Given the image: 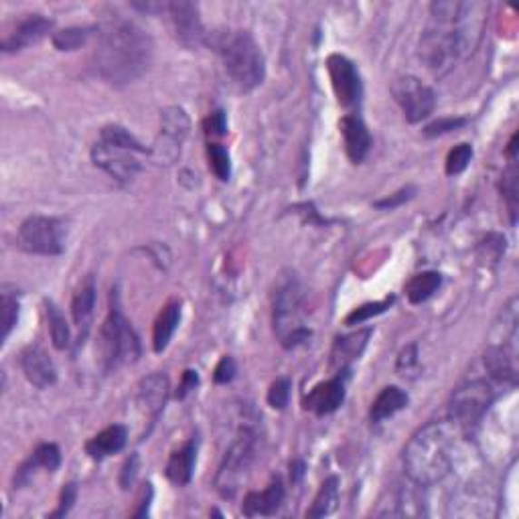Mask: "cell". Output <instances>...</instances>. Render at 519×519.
Listing matches in <instances>:
<instances>
[{"instance_id":"19","label":"cell","mask_w":519,"mask_h":519,"mask_svg":"<svg viewBox=\"0 0 519 519\" xmlns=\"http://www.w3.org/2000/svg\"><path fill=\"white\" fill-rule=\"evenodd\" d=\"M138 406L149 414L152 420L161 416L164 404L169 400V377L164 374H151L138 384Z\"/></svg>"},{"instance_id":"2","label":"cell","mask_w":519,"mask_h":519,"mask_svg":"<svg viewBox=\"0 0 519 519\" xmlns=\"http://www.w3.org/2000/svg\"><path fill=\"white\" fill-rule=\"evenodd\" d=\"M461 428L453 420L430 422L410 438L404 448V471L418 487L443 481L453 469V453Z\"/></svg>"},{"instance_id":"4","label":"cell","mask_w":519,"mask_h":519,"mask_svg":"<svg viewBox=\"0 0 519 519\" xmlns=\"http://www.w3.org/2000/svg\"><path fill=\"white\" fill-rule=\"evenodd\" d=\"M100 357L106 371L136 363L141 357V339L120 307L118 290L110 294V310L100 328Z\"/></svg>"},{"instance_id":"47","label":"cell","mask_w":519,"mask_h":519,"mask_svg":"<svg viewBox=\"0 0 519 519\" xmlns=\"http://www.w3.org/2000/svg\"><path fill=\"white\" fill-rule=\"evenodd\" d=\"M305 477V463L302 461H292L290 463V481L300 483V479Z\"/></svg>"},{"instance_id":"25","label":"cell","mask_w":519,"mask_h":519,"mask_svg":"<svg viewBox=\"0 0 519 519\" xmlns=\"http://www.w3.org/2000/svg\"><path fill=\"white\" fill-rule=\"evenodd\" d=\"M181 321V302L172 300L169 305H164V308L159 313L157 321H154L152 328V348L157 353H162L169 348V343L175 335L177 327Z\"/></svg>"},{"instance_id":"45","label":"cell","mask_w":519,"mask_h":519,"mask_svg":"<svg viewBox=\"0 0 519 519\" xmlns=\"http://www.w3.org/2000/svg\"><path fill=\"white\" fill-rule=\"evenodd\" d=\"M414 363H416V345H410V348L402 353L400 359H397V369L408 371Z\"/></svg>"},{"instance_id":"11","label":"cell","mask_w":519,"mask_h":519,"mask_svg":"<svg viewBox=\"0 0 519 519\" xmlns=\"http://www.w3.org/2000/svg\"><path fill=\"white\" fill-rule=\"evenodd\" d=\"M327 72L331 77V85L339 106L345 110H359L363 100V83L356 64L345 55L333 54L327 59Z\"/></svg>"},{"instance_id":"27","label":"cell","mask_w":519,"mask_h":519,"mask_svg":"<svg viewBox=\"0 0 519 519\" xmlns=\"http://www.w3.org/2000/svg\"><path fill=\"white\" fill-rule=\"evenodd\" d=\"M440 284H443V276L438 272H420L412 276L404 290L412 305H422V302H426L432 294L440 289Z\"/></svg>"},{"instance_id":"5","label":"cell","mask_w":519,"mask_h":519,"mask_svg":"<svg viewBox=\"0 0 519 519\" xmlns=\"http://www.w3.org/2000/svg\"><path fill=\"white\" fill-rule=\"evenodd\" d=\"M302 289L297 279H287L274 294V331L287 349L305 345L310 331L302 327Z\"/></svg>"},{"instance_id":"17","label":"cell","mask_w":519,"mask_h":519,"mask_svg":"<svg viewBox=\"0 0 519 519\" xmlns=\"http://www.w3.org/2000/svg\"><path fill=\"white\" fill-rule=\"evenodd\" d=\"M339 130L343 134V144H345V152L351 162H363L369 154L371 149V134L366 126V122L356 114H348L341 118L339 122Z\"/></svg>"},{"instance_id":"18","label":"cell","mask_w":519,"mask_h":519,"mask_svg":"<svg viewBox=\"0 0 519 519\" xmlns=\"http://www.w3.org/2000/svg\"><path fill=\"white\" fill-rule=\"evenodd\" d=\"M284 495H287V493H284L282 481L276 477L264 491L248 493L244 497V504H241V514L246 517L274 515L284 504Z\"/></svg>"},{"instance_id":"32","label":"cell","mask_w":519,"mask_h":519,"mask_svg":"<svg viewBox=\"0 0 519 519\" xmlns=\"http://www.w3.org/2000/svg\"><path fill=\"white\" fill-rule=\"evenodd\" d=\"M207 159H210V169L220 181H230L231 177V157L228 149L220 142L207 144Z\"/></svg>"},{"instance_id":"37","label":"cell","mask_w":519,"mask_h":519,"mask_svg":"<svg viewBox=\"0 0 519 519\" xmlns=\"http://www.w3.org/2000/svg\"><path fill=\"white\" fill-rule=\"evenodd\" d=\"M290 379L289 377H279L276 382H272L270 389H268V404L272 406L274 410H284L289 406L290 400Z\"/></svg>"},{"instance_id":"15","label":"cell","mask_w":519,"mask_h":519,"mask_svg":"<svg viewBox=\"0 0 519 519\" xmlns=\"http://www.w3.org/2000/svg\"><path fill=\"white\" fill-rule=\"evenodd\" d=\"M343 400H345V382L341 376H337L333 379H327V382L317 384L310 389L302 406H305V410L317 414V416H327V414L339 410Z\"/></svg>"},{"instance_id":"44","label":"cell","mask_w":519,"mask_h":519,"mask_svg":"<svg viewBox=\"0 0 519 519\" xmlns=\"http://www.w3.org/2000/svg\"><path fill=\"white\" fill-rule=\"evenodd\" d=\"M197 386H199L197 371L187 369L185 374H183V379H181V386H179V389H177V397H179V400H183V397H187V394H191Z\"/></svg>"},{"instance_id":"34","label":"cell","mask_w":519,"mask_h":519,"mask_svg":"<svg viewBox=\"0 0 519 519\" xmlns=\"http://www.w3.org/2000/svg\"><path fill=\"white\" fill-rule=\"evenodd\" d=\"M501 193L507 203L509 215H512V223H515L517 218V167L515 161H512L509 169L504 172V181H501Z\"/></svg>"},{"instance_id":"23","label":"cell","mask_w":519,"mask_h":519,"mask_svg":"<svg viewBox=\"0 0 519 519\" xmlns=\"http://www.w3.org/2000/svg\"><path fill=\"white\" fill-rule=\"evenodd\" d=\"M126 443H128V430L122 424H112V426L103 428L96 436L88 440L85 453H88L93 461H102V458L122 451Z\"/></svg>"},{"instance_id":"24","label":"cell","mask_w":519,"mask_h":519,"mask_svg":"<svg viewBox=\"0 0 519 519\" xmlns=\"http://www.w3.org/2000/svg\"><path fill=\"white\" fill-rule=\"evenodd\" d=\"M93 308H96V284H93V279L90 276V279L82 284V289L75 292L72 302V315L77 331H80V343H83L90 333Z\"/></svg>"},{"instance_id":"41","label":"cell","mask_w":519,"mask_h":519,"mask_svg":"<svg viewBox=\"0 0 519 519\" xmlns=\"http://www.w3.org/2000/svg\"><path fill=\"white\" fill-rule=\"evenodd\" d=\"M77 499V485L75 483H67L62 489V497H59V507L55 514H51V517H65L69 512H72V507Z\"/></svg>"},{"instance_id":"13","label":"cell","mask_w":519,"mask_h":519,"mask_svg":"<svg viewBox=\"0 0 519 519\" xmlns=\"http://www.w3.org/2000/svg\"><path fill=\"white\" fill-rule=\"evenodd\" d=\"M136 154L142 152L100 141L98 144H93L92 161L96 167L106 171L112 179L120 181V183H128V181H132L142 169V164L136 159Z\"/></svg>"},{"instance_id":"7","label":"cell","mask_w":519,"mask_h":519,"mask_svg":"<svg viewBox=\"0 0 519 519\" xmlns=\"http://www.w3.org/2000/svg\"><path fill=\"white\" fill-rule=\"evenodd\" d=\"M256 458V435L252 430H244L238 436L236 443L230 446V451L223 456L220 465L218 477H215V487H218L221 497H233L240 489L241 481L246 479Z\"/></svg>"},{"instance_id":"31","label":"cell","mask_w":519,"mask_h":519,"mask_svg":"<svg viewBox=\"0 0 519 519\" xmlns=\"http://www.w3.org/2000/svg\"><path fill=\"white\" fill-rule=\"evenodd\" d=\"M98 33V27H69L54 34V45L59 51H75L90 41L92 34Z\"/></svg>"},{"instance_id":"16","label":"cell","mask_w":519,"mask_h":519,"mask_svg":"<svg viewBox=\"0 0 519 519\" xmlns=\"http://www.w3.org/2000/svg\"><path fill=\"white\" fill-rule=\"evenodd\" d=\"M21 367L24 377H27L34 387L45 389L57 382V369L54 361L49 359L47 351L41 349L39 345H29V348L21 353Z\"/></svg>"},{"instance_id":"28","label":"cell","mask_w":519,"mask_h":519,"mask_svg":"<svg viewBox=\"0 0 519 519\" xmlns=\"http://www.w3.org/2000/svg\"><path fill=\"white\" fill-rule=\"evenodd\" d=\"M337 504H339V479L328 477L323 481V485L318 487V493L313 501V505H310V509L307 512V517L315 519L331 515L337 509Z\"/></svg>"},{"instance_id":"20","label":"cell","mask_w":519,"mask_h":519,"mask_svg":"<svg viewBox=\"0 0 519 519\" xmlns=\"http://www.w3.org/2000/svg\"><path fill=\"white\" fill-rule=\"evenodd\" d=\"M62 465V451L54 443H43L34 448L33 455L24 461L15 473V487L27 485L31 475L37 469H45L49 473H55Z\"/></svg>"},{"instance_id":"1","label":"cell","mask_w":519,"mask_h":519,"mask_svg":"<svg viewBox=\"0 0 519 519\" xmlns=\"http://www.w3.org/2000/svg\"><path fill=\"white\" fill-rule=\"evenodd\" d=\"M154 54L151 34L134 21L112 15L96 33L93 69L110 85H128L149 72Z\"/></svg>"},{"instance_id":"14","label":"cell","mask_w":519,"mask_h":519,"mask_svg":"<svg viewBox=\"0 0 519 519\" xmlns=\"http://www.w3.org/2000/svg\"><path fill=\"white\" fill-rule=\"evenodd\" d=\"M51 31H54V21L47 19V16L27 15L23 21H19L16 29L8 33V37H5L3 51L5 54H15V51L34 45V43H39L43 37H47Z\"/></svg>"},{"instance_id":"22","label":"cell","mask_w":519,"mask_h":519,"mask_svg":"<svg viewBox=\"0 0 519 519\" xmlns=\"http://www.w3.org/2000/svg\"><path fill=\"white\" fill-rule=\"evenodd\" d=\"M195 463H197V440L191 438L187 440V443L177 448V451H172V455L169 456V463H167V477L171 483H175V485L183 487L189 485L193 479V471H195Z\"/></svg>"},{"instance_id":"3","label":"cell","mask_w":519,"mask_h":519,"mask_svg":"<svg viewBox=\"0 0 519 519\" xmlns=\"http://www.w3.org/2000/svg\"><path fill=\"white\" fill-rule=\"evenodd\" d=\"M205 45H210L221 57L231 82L241 92L258 88L266 77L264 54L248 31L218 29L207 33Z\"/></svg>"},{"instance_id":"10","label":"cell","mask_w":519,"mask_h":519,"mask_svg":"<svg viewBox=\"0 0 519 519\" xmlns=\"http://www.w3.org/2000/svg\"><path fill=\"white\" fill-rule=\"evenodd\" d=\"M162 15H167L171 31L175 39L189 51H195L205 45L207 31L201 23V15H199V6L195 3H187V0H175V3H167Z\"/></svg>"},{"instance_id":"38","label":"cell","mask_w":519,"mask_h":519,"mask_svg":"<svg viewBox=\"0 0 519 519\" xmlns=\"http://www.w3.org/2000/svg\"><path fill=\"white\" fill-rule=\"evenodd\" d=\"M466 124V118H438L435 120V122L428 124L426 128H424V134L426 136H443V134H448V132H453V130H458V128H463Z\"/></svg>"},{"instance_id":"12","label":"cell","mask_w":519,"mask_h":519,"mask_svg":"<svg viewBox=\"0 0 519 519\" xmlns=\"http://www.w3.org/2000/svg\"><path fill=\"white\" fill-rule=\"evenodd\" d=\"M189 128H191V122H189L183 108H167L162 112L161 136L152 149V154L161 164H171L177 161L181 144L189 134Z\"/></svg>"},{"instance_id":"9","label":"cell","mask_w":519,"mask_h":519,"mask_svg":"<svg viewBox=\"0 0 519 519\" xmlns=\"http://www.w3.org/2000/svg\"><path fill=\"white\" fill-rule=\"evenodd\" d=\"M392 93L400 103L404 118L410 124H418L428 118L436 106L435 90L414 75H402L392 83Z\"/></svg>"},{"instance_id":"8","label":"cell","mask_w":519,"mask_h":519,"mask_svg":"<svg viewBox=\"0 0 519 519\" xmlns=\"http://www.w3.org/2000/svg\"><path fill=\"white\" fill-rule=\"evenodd\" d=\"M493 402V387L485 379H473L456 389L448 410V420H453L461 432L473 430L481 418L485 416L487 408Z\"/></svg>"},{"instance_id":"30","label":"cell","mask_w":519,"mask_h":519,"mask_svg":"<svg viewBox=\"0 0 519 519\" xmlns=\"http://www.w3.org/2000/svg\"><path fill=\"white\" fill-rule=\"evenodd\" d=\"M485 366L493 379H497L501 384L514 382L515 369L512 363V356H509L505 348H493L485 356Z\"/></svg>"},{"instance_id":"36","label":"cell","mask_w":519,"mask_h":519,"mask_svg":"<svg viewBox=\"0 0 519 519\" xmlns=\"http://www.w3.org/2000/svg\"><path fill=\"white\" fill-rule=\"evenodd\" d=\"M16 321H19V299L16 292L3 290V341L8 339V335L15 328Z\"/></svg>"},{"instance_id":"6","label":"cell","mask_w":519,"mask_h":519,"mask_svg":"<svg viewBox=\"0 0 519 519\" xmlns=\"http://www.w3.org/2000/svg\"><path fill=\"white\" fill-rule=\"evenodd\" d=\"M67 223L59 218L31 215L19 228V248L34 256H62L65 252Z\"/></svg>"},{"instance_id":"43","label":"cell","mask_w":519,"mask_h":519,"mask_svg":"<svg viewBox=\"0 0 519 519\" xmlns=\"http://www.w3.org/2000/svg\"><path fill=\"white\" fill-rule=\"evenodd\" d=\"M136 473H138V456L130 455V458H126V463L122 466V473H120V487L122 489L132 487Z\"/></svg>"},{"instance_id":"26","label":"cell","mask_w":519,"mask_h":519,"mask_svg":"<svg viewBox=\"0 0 519 519\" xmlns=\"http://www.w3.org/2000/svg\"><path fill=\"white\" fill-rule=\"evenodd\" d=\"M408 394L400 389L397 386H387L382 392L377 394V397L371 404L369 418L371 422H384L387 418H392L394 414L404 410L408 406Z\"/></svg>"},{"instance_id":"39","label":"cell","mask_w":519,"mask_h":519,"mask_svg":"<svg viewBox=\"0 0 519 519\" xmlns=\"http://www.w3.org/2000/svg\"><path fill=\"white\" fill-rule=\"evenodd\" d=\"M416 195V187H404L400 189V191L394 193V195H389L386 199H379V201H376L374 205L377 207V210H396V207H400L404 205L406 201H410V199Z\"/></svg>"},{"instance_id":"46","label":"cell","mask_w":519,"mask_h":519,"mask_svg":"<svg viewBox=\"0 0 519 519\" xmlns=\"http://www.w3.org/2000/svg\"><path fill=\"white\" fill-rule=\"evenodd\" d=\"M142 493H144V499L141 501V509H138V512H134V517H144L146 514H149V505H151V499H152V485H151V483H146Z\"/></svg>"},{"instance_id":"35","label":"cell","mask_w":519,"mask_h":519,"mask_svg":"<svg viewBox=\"0 0 519 519\" xmlns=\"http://www.w3.org/2000/svg\"><path fill=\"white\" fill-rule=\"evenodd\" d=\"M473 159V146L471 144H456L455 149L448 152L446 162H445V169H446V175L448 177H455V175H461V172L469 167V162Z\"/></svg>"},{"instance_id":"29","label":"cell","mask_w":519,"mask_h":519,"mask_svg":"<svg viewBox=\"0 0 519 519\" xmlns=\"http://www.w3.org/2000/svg\"><path fill=\"white\" fill-rule=\"evenodd\" d=\"M45 313L49 323V333L54 348L59 351H65L72 345V328H69L65 317L54 300H45Z\"/></svg>"},{"instance_id":"40","label":"cell","mask_w":519,"mask_h":519,"mask_svg":"<svg viewBox=\"0 0 519 519\" xmlns=\"http://www.w3.org/2000/svg\"><path fill=\"white\" fill-rule=\"evenodd\" d=\"M203 130L207 136H223L228 132V118L223 110H215L213 114L203 122Z\"/></svg>"},{"instance_id":"33","label":"cell","mask_w":519,"mask_h":519,"mask_svg":"<svg viewBox=\"0 0 519 519\" xmlns=\"http://www.w3.org/2000/svg\"><path fill=\"white\" fill-rule=\"evenodd\" d=\"M394 297H389L386 300H377V302H367V305H361L357 308H353L351 313L345 317V325H361L369 321V318H374L377 315L386 313V310L392 307Z\"/></svg>"},{"instance_id":"42","label":"cell","mask_w":519,"mask_h":519,"mask_svg":"<svg viewBox=\"0 0 519 519\" xmlns=\"http://www.w3.org/2000/svg\"><path fill=\"white\" fill-rule=\"evenodd\" d=\"M236 374H238L236 361H233L230 356H226V357L220 359L218 367H215L213 379H215V384H230L231 379L236 377Z\"/></svg>"},{"instance_id":"21","label":"cell","mask_w":519,"mask_h":519,"mask_svg":"<svg viewBox=\"0 0 519 519\" xmlns=\"http://www.w3.org/2000/svg\"><path fill=\"white\" fill-rule=\"evenodd\" d=\"M369 337H371V328L337 337L333 343V349H331V367L337 371V374H348L351 363L359 359L363 349H366Z\"/></svg>"}]
</instances>
